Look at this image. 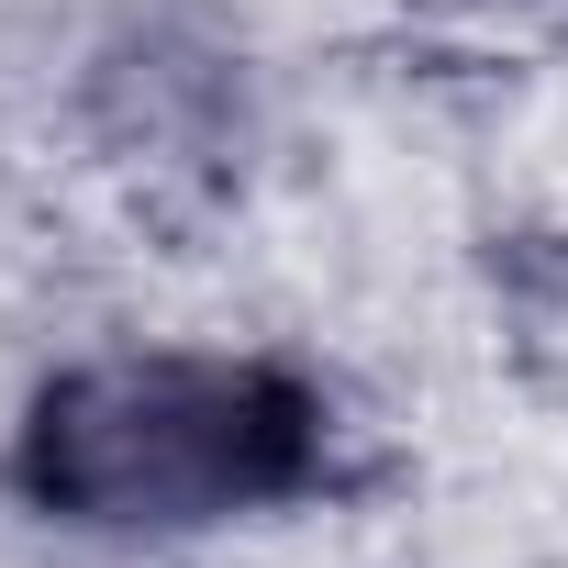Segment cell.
Instances as JSON below:
<instances>
[{
    "mask_svg": "<svg viewBox=\"0 0 568 568\" xmlns=\"http://www.w3.org/2000/svg\"><path fill=\"white\" fill-rule=\"evenodd\" d=\"M324 479V402L267 357L68 368L23 424V490L68 524L190 535Z\"/></svg>",
    "mask_w": 568,
    "mask_h": 568,
    "instance_id": "obj_1",
    "label": "cell"
}]
</instances>
